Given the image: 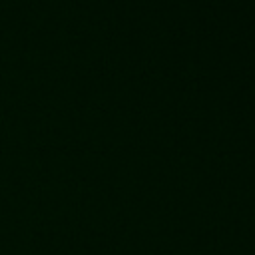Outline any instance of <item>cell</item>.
<instances>
[]
</instances>
